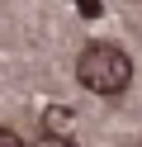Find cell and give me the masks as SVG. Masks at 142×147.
I'll return each mask as SVG.
<instances>
[{
    "instance_id": "6da1fadb",
    "label": "cell",
    "mask_w": 142,
    "mask_h": 147,
    "mask_svg": "<svg viewBox=\"0 0 142 147\" xmlns=\"http://www.w3.org/2000/svg\"><path fill=\"white\" fill-rule=\"evenodd\" d=\"M76 81H81L85 90H95V95H118L133 81V62H128V52H118L114 43H95V48H85L81 57H76Z\"/></svg>"
},
{
    "instance_id": "7a4b0ae2",
    "label": "cell",
    "mask_w": 142,
    "mask_h": 147,
    "mask_svg": "<svg viewBox=\"0 0 142 147\" xmlns=\"http://www.w3.org/2000/svg\"><path fill=\"white\" fill-rule=\"evenodd\" d=\"M43 123H47V133H62V128L71 123V109H66V105H57V109H47V114H43Z\"/></svg>"
},
{
    "instance_id": "3957f363",
    "label": "cell",
    "mask_w": 142,
    "mask_h": 147,
    "mask_svg": "<svg viewBox=\"0 0 142 147\" xmlns=\"http://www.w3.org/2000/svg\"><path fill=\"white\" fill-rule=\"evenodd\" d=\"M76 10H81L85 19H100V14H104V5H100V0H76Z\"/></svg>"
},
{
    "instance_id": "277c9868",
    "label": "cell",
    "mask_w": 142,
    "mask_h": 147,
    "mask_svg": "<svg viewBox=\"0 0 142 147\" xmlns=\"http://www.w3.org/2000/svg\"><path fill=\"white\" fill-rule=\"evenodd\" d=\"M33 147H71V142H66V138H62V133H47V138H38V142H33Z\"/></svg>"
},
{
    "instance_id": "5b68a950",
    "label": "cell",
    "mask_w": 142,
    "mask_h": 147,
    "mask_svg": "<svg viewBox=\"0 0 142 147\" xmlns=\"http://www.w3.org/2000/svg\"><path fill=\"white\" fill-rule=\"evenodd\" d=\"M0 147H24V138L9 133V128H0Z\"/></svg>"
}]
</instances>
